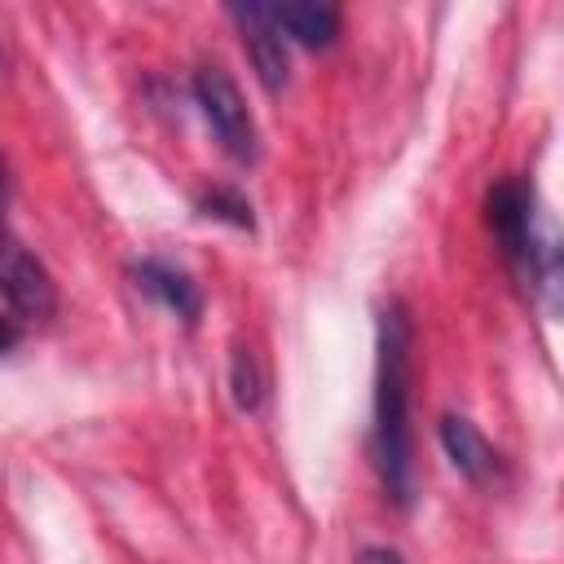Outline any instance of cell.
Here are the masks:
<instances>
[{
	"instance_id": "obj_1",
	"label": "cell",
	"mask_w": 564,
	"mask_h": 564,
	"mask_svg": "<svg viewBox=\"0 0 564 564\" xmlns=\"http://www.w3.org/2000/svg\"><path fill=\"white\" fill-rule=\"evenodd\" d=\"M375 467L397 507L414 502L410 454V317L401 304L379 313V379H375Z\"/></svg>"
},
{
	"instance_id": "obj_2",
	"label": "cell",
	"mask_w": 564,
	"mask_h": 564,
	"mask_svg": "<svg viewBox=\"0 0 564 564\" xmlns=\"http://www.w3.org/2000/svg\"><path fill=\"white\" fill-rule=\"evenodd\" d=\"M485 216L516 269L542 286H555V247L538 238V207L524 181H498L485 198Z\"/></svg>"
},
{
	"instance_id": "obj_3",
	"label": "cell",
	"mask_w": 564,
	"mask_h": 564,
	"mask_svg": "<svg viewBox=\"0 0 564 564\" xmlns=\"http://www.w3.org/2000/svg\"><path fill=\"white\" fill-rule=\"evenodd\" d=\"M194 101H198L203 119L212 123L216 141L225 145V154L238 159V163H251L260 145H256L251 110H247V101H242L234 75H229L225 66H216V62L198 66V70H194Z\"/></svg>"
},
{
	"instance_id": "obj_4",
	"label": "cell",
	"mask_w": 564,
	"mask_h": 564,
	"mask_svg": "<svg viewBox=\"0 0 564 564\" xmlns=\"http://www.w3.org/2000/svg\"><path fill=\"white\" fill-rule=\"evenodd\" d=\"M0 295L18 322H48L57 313V286L48 269L9 234H0Z\"/></svg>"
},
{
	"instance_id": "obj_5",
	"label": "cell",
	"mask_w": 564,
	"mask_h": 564,
	"mask_svg": "<svg viewBox=\"0 0 564 564\" xmlns=\"http://www.w3.org/2000/svg\"><path fill=\"white\" fill-rule=\"evenodd\" d=\"M229 18L238 22V31H242V44H247V53H251V66H256V75H260V84L269 88V93H278L282 84H286V40H282V31L273 26V18H269V4H260V0H247V4H229Z\"/></svg>"
},
{
	"instance_id": "obj_6",
	"label": "cell",
	"mask_w": 564,
	"mask_h": 564,
	"mask_svg": "<svg viewBox=\"0 0 564 564\" xmlns=\"http://www.w3.org/2000/svg\"><path fill=\"white\" fill-rule=\"evenodd\" d=\"M132 278H137V286L150 295V300H159L163 308H172L181 322H198V313H203V295H198V282L185 273V269H172V264H163V260H141L137 269H132Z\"/></svg>"
},
{
	"instance_id": "obj_7",
	"label": "cell",
	"mask_w": 564,
	"mask_h": 564,
	"mask_svg": "<svg viewBox=\"0 0 564 564\" xmlns=\"http://www.w3.org/2000/svg\"><path fill=\"white\" fill-rule=\"evenodd\" d=\"M441 445H445L449 463L458 467V476H467L471 485L494 480V471H498V454H494V445L480 436V427H476L471 419H463V414H445V419H441Z\"/></svg>"
},
{
	"instance_id": "obj_8",
	"label": "cell",
	"mask_w": 564,
	"mask_h": 564,
	"mask_svg": "<svg viewBox=\"0 0 564 564\" xmlns=\"http://www.w3.org/2000/svg\"><path fill=\"white\" fill-rule=\"evenodd\" d=\"M269 18L282 31V40L291 35L308 48H326L339 35V9L322 0H282V4H269Z\"/></svg>"
},
{
	"instance_id": "obj_9",
	"label": "cell",
	"mask_w": 564,
	"mask_h": 564,
	"mask_svg": "<svg viewBox=\"0 0 564 564\" xmlns=\"http://www.w3.org/2000/svg\"><path fill=\"white\" fill-rule=\"evenodd\" d=\"M229 388H234V405L238 410H260L264 401V370H260V357L251 344H238L234 357H229Z\"/></svg>"
},
{
	"instance_id": "obj_10",
	"label": "cell",
	"mask_w": 564,
	"mask_h": 564,
	"mask_svg": "<svg viewBox=\"0 0 564 564\" xmlns=\"http://www.w3.org/2000/svg\"><path fill=\"white\" fill-rule=\"evenodd\" d=\"M198 212L212 216V220H225V225H234V229H251V225H256L251 203H247L234 185H212V189H203V194H198Z\"/></svg>"
},
{
	"instance_id": "obj_11",
	"label": "cell",
	"mask_w": 564,
	"mask_h": 564,
	"mask_svg": "<svg viewBox=\"0 0 564 564\" xmlns=\"http://www.w3.org/2000/svg\"><path fill=\"white\" fill-rule=\"evenodd\" d=\"M22 339V322L18 317H0V357Z\"/></svg>"
},
{
	"instance_id": "obj_12",
	"label": "cell",
	"mask_w": 564,
	"mask_h": 564,
	"mask_svg": "<svg viewBox=\"0 0 564 564\" xmlns=\"http://www.w3.org/2000/svg\"><path fill=\"white\" fill-rule=\"evenodd\" d=\"M357 564H405L397 551H388V546H366L361 555H357Z\"/></svg>"
},
{
	"instance_id": "obj_13",
	"label": "cell",
	"mask_w": 564,
	"mask_h": 564,
	"mask_svg": "<svg viewBox=\"0 0 564 564\" xmlns=\"http://www.w3.org/2000/svg\"><path fill=\"white\" fill-rule=\"evenodd\" d=\"M0 212H4V167H0Z\"/></svg>"
}]
</instances>
